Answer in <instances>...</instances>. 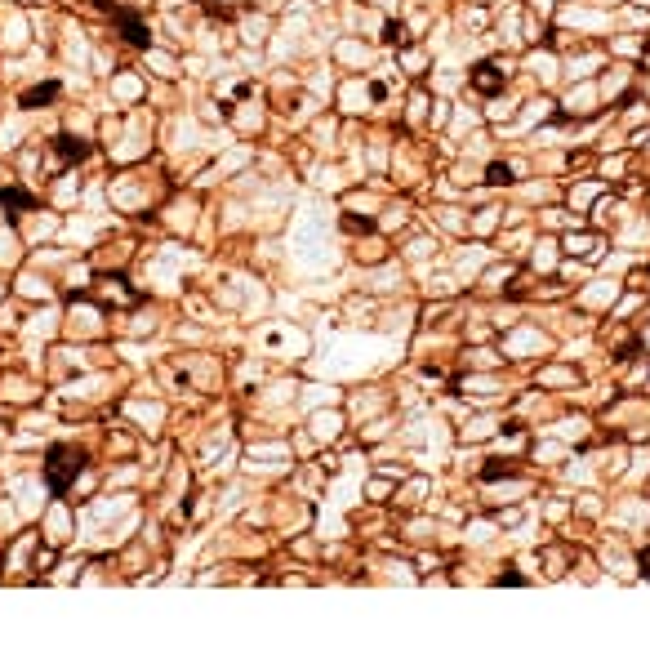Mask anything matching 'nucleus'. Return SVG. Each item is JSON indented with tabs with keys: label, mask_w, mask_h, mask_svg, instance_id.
Here are the masks:
<instances>
[{
	"label": "nucleus",
	"mask_w": 650,
	"mask_h": 655,
	"mask_svg": "<svg viewBox=\"0 0 650 655\" xmlns=\"http://www.w3.org/2000/svg\"><path fill=\"white\" fill-rule=\"evenodd\" d=\"M80 468H85V455L72 446H49V459H45V486L54 495H67L72 481L80 477Z\"/></svg>",
	"instance_id": "nucleus-1"
},
{
	"label": "nucleus",
	"mask_w": 650,
	"mask_h": 655,
	"mask_svg": "<svg viewBox=\"0 0 650 655\" xmlns=\"http://www.w3.org/2000/svg\"><path fill=\"white\" fill-rule=\"evenodd\" d=\"M103 9L112 14L116 23H121V31H125V41H129V45H147V27H143L139 14H129V9H121V5H107V0H103Z\"/></svg>",
	"instance_id": "nucleus-2"
},
{
	"label": "nucleus",
	"mask_w": 650,
	"mask_h": 655,
	"mask_svg": "<svg viewBox=\"0 0 650 655\" xmlns=\"http://www.w3.org/2000/svg\"><path fill=\"white\" fill-rule=\"evenodd\" d=\"M472 85H477L481 94H494L499 85H504V72H494V67H490V63H481V67H477V72H472Z\"/></svg>",
	"instance_id": "nucleus-3"
},
{
	"label": "nucleus",
	"mask_w": 650,
	"mask_h": 655,
	"mask_svg": "<svg viewBox=\"0 0 650 655\" xmlns=\"http://www.w3.org/2000/svg\"><path fill=\"white\" fill-rule=\"evenodd\" d=\"M54 152H58L63 161H80V156L90 152V143H80V139H67V134H58V139H54Z\"/></svg>",
	"instance_id": "nucleus-4"
},
{
	"label": "nucleus",
	"mask_w": 650,
	"mask_h": 655,
	"mask_svg": "<svg viewBox=\"0 0 650 655\" xmlns=\"http://www.w3.org/2000/svg\"><path fill=\"white\" fill-rule=\"evenodd\" d=\"M0 206H5L9 214H23V210L36 206V201H31L27 192H18V188H0Z\"/></svg>",
	"instance_id": "nucleus-5"
},
{
	"label": "nucleus",
	"mask_w": 650,
	"mask_h": 655,
	"mask_svg": "<svg viewBox=\"0 0 650 655\" xmlns=\"http://www.w3.org/2000/svg\"><path fill=\"white\" fill-rule=\"evenodd\" d=\"M58 94V85L49 80V85H36V90H27L23 94V107H49V98Z\"/></svg>",
	"instance_id": "nucleus-6"
},
{
	"label": "nucleus",
	"mask_w": 650,
	"mask_h": 655,
	"mask_svg": "<svg viewBox=\"0 0 650 655\" xmlns=\"http://www.w3.org/2000/svg\"><path fill=\"white\" fill-rule=\"evenodd\" d=\"M592 245H597L592 237H579V241L570 237V245H565V250H570V255H592Z\"/></svg>",
	"instance_id": "nucleus-7"
},
{
	"label": "nucleus",
	"mask_w": 650,
	"mask_h": 655,
	"mask_svg": "<svg viewBox=\"0 0 650 655\" xmlns=\"http://www.w3.org/2000/svg\"><path fill=\"white\" fill-rule=\"evenodd\" d=\"M508 179H512L508 165H490V183H508Z\"/></svg>",
	"instance_id": "nucleus-8"
}]
</instances>
